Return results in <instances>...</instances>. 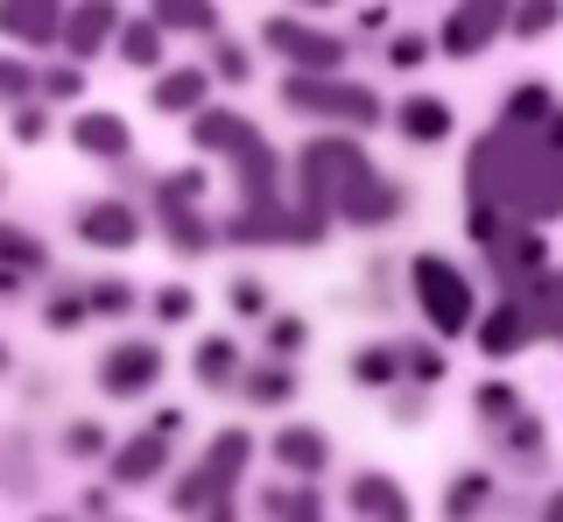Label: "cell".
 Returning <instances> with one entry per match:
<instances>
[{
  "mask_svg": "<svg viewBox=\"0 0 563 522\" xmlns=\"http://www.w3.org/2000/svg\"><path fill=\"white\" fill-rule=\"evenodd\" d=\"M465 198L493 205L507 219H528V226L563 219V155H550L542 134L493 120V134H479V149L465 163Z\"/></svg>",
  "mask_w": 563,
  "mask_h": 522,
  "instance_id": "cell-1",
  "label": "cell"
},
{
  "mask_svg": "<svg viewBox=\"0 0 563 522\" xmlns=\"http://www.w3.org/2000/svg\"><path fill=\"white\" fill-rule=\"evenodd\" d=\"M401 205H409L401 184H387L352 134H317L303 149V213H317L324 226L331 219L387 226V219H401Z\"/></svg>",
  "mask_w": 563,
  "mask_h": 522,
  "instance_id": "cell-2",
  "label": "cell"
},
{
  "mask_svg": "<svg viewBox=\"0 0 563 522\" xmlns=\"http://www.w3.org/2000/svg\"><path fill=\"white\" fill-rule=\"evenodd\" d=\"M409 283H416V304H422V318H430V333H437V339H465V333H479V304H472L465 269H451V254L422 248V254L409 261Z\"/></svg>",
  "mask_w": 563,
  "mask_h": 522,
  "instance_id": "cell-3",
  "label": "cell"
},
{
  "mask_svg": "<svg viewBox=\"0 0 563 522\" xmlns=\"http://www.w3.org/2000/svg\"><path fill=\"white\" fill-rule=\"evenodd\" d=\"M282 107L310 113V120H345V128H380V120H387V107L366 93V85H352V78H303V72L282 78Z\"/></svg>",
  "mask_w": 563,
  "mask_h": 522,
  "instance_id": "cell-4",
  "label": "cell"
},
{
  "mask_svg": "<svg viewBox=\"0 0 563 522\" xmlns=\"http://www.w3.org/2000/svg\"><path fill=\"white\" fill-rule=\"evenodd\" d=\"M261 43L303 78H339L345 72V36L310 29V22H296V14H268V22H261Z\"/></svg>",
  "mask_w": 563,
  "mask_h": 522,
  "instance_id": "cell-5",
  "label": "cell"
},
{
  "mask_svg": "<svg viewBox=\"0 0 563 522\" xmlns=\"http://www.w3.org/2000/svg\"><path fill=\"white\" fill-rule=\"evenodd\" d=\"M163 346L155 339H120V346H106L99 354V389L113 395V403H134V395H148L155 381H163Z\"/></svg>",
  "mask_w": 563,
  "mask_h": 522,
  "instance_id": "cell-6",
  "label": "cell"
},
{
  "mask_svg": "<svg viewBox=\"0 0 563 522\" xmlns=\"http://www.w3.org/2000/svg\"><path fill=\"white\" fill-rule=\"evenodd\" d=\"M493 36H507V0H457L437 29V50L444 57H479Z\"/></svg>",
  "mask_w": 563,
  "mask_h": 522,
  "instance_id": "cell-7",
  "label": "cell"
},
{
  "mask_svg": "<svg viewBox=\"0 0 563 522\" xmlns=\"http://www.w3.org/2000/svg\"><path fill=\"white\" fill-rule=\"evenodd\" d=\"M190 142H198L205 155H225V163H246V155L261 149V134H254V120H246V113L205 107L198 120H190Z\"/></svg>",
  "mask_w": 563,
  "mask_h": 522,
  "instance_id": "cell-8",
  "label": "cell"
},
{
  "mask_svg": "<svg viewBox=\"0 0 563 522\" xmlns=\"http://www.w3.org/2000/svg\"><path fill=\"white\" fill-rule=\"evenodd\" d=\"M345 509L360 522H416V501L401 494L387 474H352L345 480Z\"/></svg>",
  "mask_w": 563,
  "mask_h": 522,
  "instance_id": "cell-9",
  "label": "cell"
},
{
  "mask_svg": "<svg viewBox=\"0 0 563 522\" xmlns=\"http://www.w3.org/2000/svg\"><path fill=\"white\" fill-rule=\"evenodd\" d=\"M0 29H8L14 43H64L70 29V8H57V0H0Z\"/></svg>",
  "mask_w": 563,
  "mask_h": 522,
  "instance_id": "cell-10",
  "label": "cell"
},
{
  "mask_svg": "<svg viewBox=\"0 0 563 522\" xmlns=\"http://www.w3.org/2000/svg\"><path fill=\"white\" fill-rule=\"evenodd\" d=\"M268 452H275V466H282V474H296L303 487H310V480L331 466V438H324L317 424H282Z\"/></svg>",
  "mask_w": 563,
  "mask_h": 522,
  "instance_id": "cell-11",
  "label": "cell"
},
{
  "mask_svg": "<svg viewBox=\"0 0 563 522\" xmlns=\"http://www.w3.org/2000/svg\"><path fill=\"white\" fill-rule=\"evenodd\" d=\"M521 339H536V304H528V297H500L479 318V354L486 360H507Z\"/></svg>",
  "mask_w": 563,
  "mask_h": 522,
  "instance_id": "cell-12",
  "label": "cell"
},
{
  "mask_svg": "<svg viewBox=\"0 0 563 522\" xmlns=\"http://www.w3.org/2000/svg\"><path fill=\"white\" fill-rule=\"evenodd\" d=\"M78 240H85V248H134V240H141V213L128 198H99V205L78 213Z\"/></svg>",
  "mask_w": 563,
  "mask_h": 522,
  "instance_id": "cell-13",
  "label": "cell"
},
{
  "mask_svg": "<svg viewBox=\"0 0 563 522\" xmlns=\"http://www.w3.org/2000/svg\"><path fill=\"white\" fill-rule=\"evenodd\" d=\"M155 474H169V438H155V431L113 445V459H106V480L113 487H148Z\"/></svg>",
  "mask_w": 563,
  "mask_h": 522,
  "instance_id": "cell-14",
  "label": "cell"
},
{
  "mask_svg": "<svg viewBox=\"0 0 563 522\" xmlns=\"http://www.w3.org/2000/svg\"><path fill=\"white\" fill-rule=\"evenodd\" d=\"M70 142H78L85 155H99V163H128L134 134H128V120H120V113L92 107V113H78V120H70Z\"/></svg>",
  "mask_w": 563,
  "mask_h": 522,
  "instance_id": "cell-15",
  "label": "cell"
},
{
  "mask_svg": "<svg viewBox=\"0 0 563 522\" xmlns=\"http://www.w3.org/2000/svg\"><path fill=\"white\" fill-rule=\"evenodd\" d=\"M148 99H155V113H190V120H198L205 99H211V72H190V64H176V72H155Z\"/></svg>",
  "mask_w": 563,
  "mask_h": 522,
  "instance_id": "cell-16",
  "label": "cell"
},
{
  "mask_svg": "<svg viewBox=\"0 0 563 522\" xmlns=\"http://www.w3.org/2000/svg\"><path fill=\"white\" fill-rule=\"evenodd\" d=\"M155 219H163V233H169V248H176V254H205L211 240H219V233H211V226L198 219V205L163 198V191H155Z\"/></svg>",
  "mask_w": 563,
  "mask_h": 522,
  "instance_id": "cell-17",
  "label": "cell"
},
{
  "mask_svg": "<svg viewBox=\"0 0 563 522\" xmlns=\"http://www.w3.org/2000/svg\"><path fill=\"white\" fill-rule=\"evenodd\" d=\"M395 128L409 134V142H444V134L457 128V120H451V99H437V93H416V99H401V107H395Z\"/></svg>",
  "mask_w": 563,
  "mask_h": 522,
  "instance_id": "cell-18",
  "label": "cell"
},
{
  "mask_svg": "<svg viewBox=\"0 0 563 522\" xmlns=\"http://www.w3.org/2000/svg\"><path fill=\"white\" fill-rule=\"evenodd\" d=\"M113 29H120V14L106 8V0H85V8H70L64 50H70V57H92V50H106V43H113Z\"/></svg>",
  "mask_w": 563,
  "mask_h": 522,
  "instance_id": "cell-19",
  "label": "cell"
},
{
  "mask_svg": "<svg viewBox=\"0 0 563 522\" xmlns=\"http://www.w3.org/2000/svg\"><path fill=\"white\" fill-rule=\"evenodd\" d=\"M352 381H360V389H395V381H409V354L387 346V339L360 346V354H352Z\"/></svg>",
  "mask_w": 563,
  "mask_h": 522,
  "instance_id": "cell-20",
  "label": "cell"
},
{
  "mask_svg": "<svg viewBox=\"0 0 563 522\" xmlns=\"http://www.w3.org/2000/svg\"><path fill=\"white\" fill-rule=\"evenodd\" d=\"M556 120V99H550V85H515V93H507V107H500V128H521V134H542Z\"/></svg>",
  "mask_w": 563,
  "mask_h": 522,
  "instance_id": "cell-21",
  "label": "cell"
},
{
  "mask_svg": "<svg viewBox=\"0 0 563 522\" xmlns=\"http://www.w3.org/2000/svg\"><path fill=\"white\" fill-rule=\"evenodd\" d=\"M225 494H233V480H225V474H211V466L198 459L184 480L169 487V509H176V515H205L211 501H225Z\"/></svg>",
  "mask_w": 563,
  "mask_h": 522,
  "instance_id": "cell-22",
  "label": "cell"
},
{
  "mask_svg": "<svg viewBox=\"0 0 563 522\" xmlns=\"http://www.w3.org/2000/svg\"><path fill=\"white\" fill-rule=\"evenodd\" d=\"M190 374H198V389H211V395H219L225 381H240V346L225 339V333L198 339V354H190Z\"/></svg>",
  "mask_w": 563,
  "mask_h": 522,
  "instance_id": "cell-23",
  "label": "cell"
},
{
  "mask_svg": "<svg viewBox=\"0 0 563 522\" xmlns=\"http://www.w3.org/2000/svg\"><path fill=\"white\" fill-rule=\"evenodd\" d=\"M261 515L268 522H324V494L317 487H261Z\"/></svg>",
  "mask_w": 563,
  "mask_h": 522,
  "instance_id": "cell-24",
  "label": "cell"
},
{
  "mask_svg": "<svg viewBox=\"0 0 563 522\" xmlns=\"http://www.w3.org/2000/svg\"><path fill=\"white\" fill-rule=\"evenodd\" d=\"M120 57L134 64V72H155V64H163V22H155V14H141V22H128L120 29Z\"/></svg>",
  "mask_w": 563,
  "mask_h": 522,
  "instance_id": "cell-25",
  "label": "cell"
},
{
  "mask_svg": "<svg viewBox=\"0 0 563 522\" xmlns=\"http://www.w3.org/2000/svg\"><path fill=\"white\" fill-rule=\"evenodd\" d=\"M246 459H254V431H219V438H211L205 445V466H211V474H225V480H240L246 474Z\"/></svg>",
  "mask_w": 563,
  "mask_h": 522,
  "instance_id": "cell-26",
  "label": "cell"
},
{
  "mask_svg": "<svg viewBox=\"0 0 563 522\" xmlns=\"http://www.w3.org/2000/svg\"><path fill=\"white\" fill-rule=\"evenodd\" d=\"M493 501V474H457L444 487V522H472Z\"/></svg>",
  "mask_w": 563,
  "mask_h": 522,
  "instance_id": "cell-27",
  "label": "cell"
},
{
  "mask_svg": "<svg viewBox=\"0 0 563 522\" xmlns=\"http://www.w3.org/2000/svg\"><path fill=\"white\" fill-rule=\"evenodd\" d=\"M556 22H563V8H556V0H521V8H507V36H515V43L550 36Z\"/></svg>",
  "mask_w": 563,
  "mask_h": 522,
  "instance_id": "cell-28",
  "label": "cell"
},
{
  "mask_svg": "<svg viewBox=\"0 0 563 522\" xmlns=\"http://www.w3.org/2000/svg\"><path fill=\"white\" fill-rule=\"evenodd\" d=\"M289 395H296V374L282 368V360H275V368H254V374H246V403H254V410H282Z\"/></svg>",
  "mask_w": 563,
  "mask_h": 522,
  "instance_id": "cell-29",
  "label": "cell"
},
{
  "mask_svg": "<svg viewBox=\"0 0 563 522\" xmlns=\"http://www.w3.org/2000/svg\"><path fill=\"white\" fill-rule=\"evenodd\" d=\"M155 22H163V36H169V29H190V36H205V29L219 22V8H211V0H163V8H155Z\"/></svg>",
  "mask_w": 563,
  "mask_h": 522,
  "instance_id": "cell-30",
  "label": "cell"
},
{
  "mask_svg": "<svg viewBox=\"0 0 563 522\" xmlns=\"http://www.w3.org/2000/svg\"><path fill=\"white\" fill-rule=\"evenodd\" d=\"M472 410H479L486 424H515V416H521V389H515V381H479Z\"/></svg>",
  "mask_w": 563,
  "mask_h": 522,
  "instance_id": "cell-31",
  "label": "cell"
},
{
  "mask_svg": "<svg viewBox=\"0 0 563 522\" xmlns=\"http://www.w3.org/2000/svg\"><path fill=\"white\" fill-rule=\"evenodd\" d=\"M0 254H8V269H14V275L43 269V240H35L29 226H0Z\"/></svg>",
  "mask_w": 563,
  "mask_h": 522,
  "instance_id": "cell-32",
  "label": "cell"
},
{
  "mask_svg": "<svg viewBox=\"0 0 563 522\" xmlns=\"http://www.w3.org/2000/svg\"><path fill=\"white\" fill-rule=\"evenodd\" d=\"M57 452H64V459H99V452H106V424H92V416H78V424H64Z\"/></svg>",
  "mask_w": 563,
  "mask_h": 522,
  "instance_id": "cell-33",
  "label": "cell"
},
{
  "mask_svg": "<svg viewBox=\"0 0 563 522\" xmlns=\"http://www.w3.org/2000/svg\"><path fill=\"white\" fill-rule=\"evenodd\" d=\"M401 354H409V381L416 389H437V381H444V346H430V339H416V346H401Z\"/></svg>",
  "mask_w": 563,
  "mask_h": 522,
  "instance_id": "cell-34",
  "label": "cell"
},
{
  "mask_svg": "<svg viewBox=\"0 0 563 522\" xmlns=\"http://www.w3.org/2000/svg\"><path fill=\"white\" fill-rule=\"evenodd\" d=\"M85 297H92V318H128V311H134V283L106 275V283H92V290H85Z\"/></svg>",
  "mask_w": 563,
  "mask_h": 522,
  "instance_id": "cell-35",
  "label": "cell"
},
{
  "mask_svg": "<svg viewBox=\"0 0 563 522\" xmlns=\"http://www.w3.org/2000/svg\"><path fill=\"white\" fill-rule=\"evenodd\" d=\"M85 318H92V297H70V290H57V297L43 304V325H49V333H78Z\"/></svg>",
  "mask_w": 563,
  "mask_h": 522,
  "instance_id": "cell-36",
  "label": "cell"
},
{
  "mask_svg": "<svg viewBox=\"0 0 563 522\" xmlns=\"http://www.w3.org/2000/svg\"><path fill=\"white\" fill-rule=\"evenodd\" d=\"M78 93H85V72H78V64H49V72H43V107H70Z\"/></svg>",
  "mask_w": 563,
  "mask_h": 522,
  "instance_id": "cell-37",
  "label": "cell"
},
{
  "mask_svg": "<svg viewBox=\"0 0 563 522\" xmlns=\"http://www.w3.org/2000/svg\"><path fill=\"white\" fill-rule=\"evenodd\" d=\"M500 431H507V459H521V466L542 459V424L536 416H515V424H500Z\"/></svg>",
  "mask_w": 563,
  "mask_h": 522,
  "instance_id": "cell-38",
  "label": "cell"
},
{
  "mask_svg": "<svg viewBox=\"0 0 563 522\" xmlns=\"http://www.w3.org/2000/svg\"><path fill=\"white\" fill-rule=\"evenodd\" d=\"M148 311H155L163 325H190V311H198V297H190V283H163Z\"/></svg>",
  "mask_w": 563,
  "mask_h": 522,
  "instance_id": "cell-39",
  "label": "cell"
},
{
  "mask_svg": "<svg viewBox=\"0 0 563 522\" xmlns=\"http://www.w3.org/2000/svg\"><path fill=\"white\" fill-rule=\"evenodd\" d=\"M0 93H8L14 107H35L29 93H43V72H29L22 57H8V64H0Z\"/></svg>",
  "mask_w": 563,
  "mask_h": 522,
  "instance_id": "cell-40",
  "label": "cell"
},
{
  "mask_svg": "<svg viewBox=\"0 0 563 522\" xmlns=\"http://www.w3.org/2000/svg\"><path fill=\"white\" fill-rule=\"evenodd\" d=\"M303 346H310V325H303V318H268V354H275V360L303 354Z\"/></svg>",
  "mask_w": 563,
  "mask_h": 522,
  "instance_id": "cell-41",
  "label": "cell"
},
{
  "mask_svg": "<svg viewBox=\"0 0 563 522\" xmlns=\"http://www.w3.org/2000/svg\"><path fill=\"white\" fill-rule=\"evenodd\" d=\"M155 191H163V198H184V205H198V198H205V163H184V170H169V177L155 184Z\"/></svg>",
  "mask_w": 563,
  "mask_h": 522,
  "instance_id": "cell-42",
  "label": "cell"
},
{
  "mask_svg": "<svg viewBox=\"0 0 563 522\" xmlns=\"http://www.w3.org/2000/svg\"><path fill=\"white\" fill-rule=\"evenodd\" d=\"M211 72H219L225 85H246V43L219 36V43H211Z\"/></svg>",
  "mask_w": 563,
  "mask_h": 522,
  "instance_id": "cell-43",
  "label": "cell"
},
{
  "mask_svg": "<svg viewBox=\"0 0 563 522\" xmlns=\"http://www.w3.org/2000/svg\"><path fill=\"white\" fill-rule=\"evenodd\" d=\"M422 57H430V43H422L416 29H395V43H387V64H395V72H416Z\"/></svg>",
  "mask_w": 563,
  "mask_h": 522,
  "instance_id": "cell-44",
  "label": "cell"
},
{
  "mask_svg": "<svg viewBox=\"0 0 563 522\" xmlns=\"http://www.w3.org/2000/svg\"><path fill=\"white\" fill-rule=\"evenodd\" d=\"M225 297H233V311H240V318H268V290H261L254 275H240V283L225 290Z\"/></svg>",
  "mask_w": 563,
  "mask_h": 522,
  "instance_id": "cell-45",
  "label": "cell"
},
{
  "mask_svg": "<svg viewBox=\"0 0 563 522\" xmlns=\"http://www.w3.org/2000/svg\"><path fill=\"white\" fill-rule=\"evenodd\" d=\"M43 128H49L43 107H14V142H43Z\"/></svg>",
  "mask_w": 563,
  "mask_h": 522,
  "instance_id": "cell-46",
  "label": "cell"
},
{
  "mask_svg": "<svg viewBox=\"0 0 563 522\" xmlns=\"http://www.w3.org/2000/svg\"><path fill=\"white\" fill-rule=\"evenodd\" d=\"M148 431L176 445V438H184V410H176V403H169V410H155V416H148Z\"/></svg>",
  "mask_w": 563,
  "mask_h": 522,
  "instance_id": "cell-47",
  "label": "cell"
},
{
  "mask_svg": "<svg viewBox=\"0 0 563 522\" xmlns=\"http://www.w3.org/2000/svg\"><path fill=\"white\" fill-rule=\"evenodd\" d=\"M198 522H240V509H233V494H225V501H211V509H205Z\"/></svg>",
  "mask_w": 563,
  "mask_h": 522,
  "instance_id": "cell-48",
  "label": "cell"
},
{
  "mask_svg": "<svg viewBox=\"0 0 563 522\" xmlns=\"http://www.w3.org/2000/svg\"><path fill=\"white\" fill-rule=\"evenodd\" d=\"M542 522H563V487H556L550 501H542Z\"/></svg>",
  "mask_w": 563,
  "mask_h": 522,
  "instance_id": "cell-49",
  "label": "cell"
},
{
  "mask_svg": "<svg viewBox=\"0 0 563 522\" xmlns=\"http://www.w3.org/2000/svg\"><path fill=\"white\" fill-rule=\"evenodd\" d=\"M35 522H64V515H35Z\"/></svg>",
  "mask_w": 563,
  "mask_h": 522,
  "instance_id": "cell-50",
  "label": "cell"
}]
</instances>
